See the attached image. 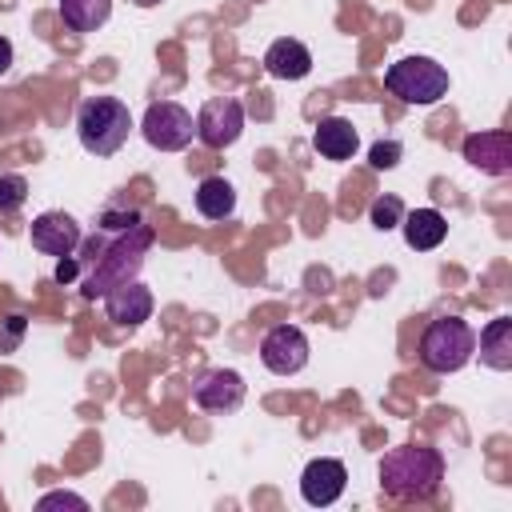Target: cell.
I'll return each instance as SVG.
<instances>
[{"mask_svg": "<svg viewBox=\"0 0 512 512\" xmlns=\"http://www.w3.org/2000/svg\"><path fill=\"white\" fill-rule=\"evenodd\" d=\"M136 8H152V4H160V0H132Z\"/></svg>", "mask_w": 512, "mask_h": 512, "instance_id": "26", "label": "cell"}, {"mask_svg": "<svg viewBox=\"0 0 512 512\" xmlns=\"http://www.w3.org/2000/svg\"><path fill=\"white\" fill-rule=\"evenodd\" d=\"M192 204L204 220H228L236 212V188L224 176H204L192 192Z\"/></svg>", "mask_w": 512, "mask_h": 512, "instance_id": "17", "label": "cell"}, {"mask_svg": "<svg viewBox=\"0 0 512 512\" xmlns=\"http://www.w3.org/2000/svg\"><path fill=\"white\" fill-rule=\"evenodd\" d=\"M368 220L380 228V232H388V228H400V220H404V204H400V196H376L372 204H368Z\"/></svg>", "mask_w": 512, "mask_h": 512, "instance_id": "20", "label": "cell"}, {"mask_svg": "<svg viewBox=\"0 0 512 512\" xmlns=\"http://www.w3.org/2000/svg\"><path fill=\"white\" fill-rule=\"evenodd\" d=\"M480 364L508 372L512 368V316H496L480 332Z\"/></svg>", "mask_w": 512, "mask_h": 512, "instance_id": "18", "label": "cell"}, {"mask_svg": "<svg viewBox=\"0 0 512 512\" xmlns=\"http://www.w3.org/2000/svg\"><path fill=\"white\" fill-rule=\"evenodd\" d=\"M76 272H80L76 268V256H60V264H56L52 276H56V284H76Z\"/></svg>", "mask_w": 512, "mask_h": 512, "instance_id": "24", "label": "cell"}, {"mask_svg": "<svg viewBox=\"0 0 512 512\" xmlns=\"http://www.w3.org/2000/svg\"><path fill=\"white\" fill-rule=\"evenodd\" d=\"M384 88H388L396 100H404V104L428 108V104H436L440 96H448V68L436 64L432 56H404V60L388 64Z\"/></svg>", "mask_w": 512, "mask_h": 512, "instance_id": "5", "label": "cell"}, {"mask_svg": "<svg viewBox=\"0 0 512 512\" xmlns=\"http://www.w3.org/2000/svg\"><path fill=\"white\" fill-rule=\"evenodd\" d=\"M464 160L488 176H508L512 172V136L504 128L492 132H472L464 140Z\"/></svg>", "mask_w": 512, "mask_h": 512, "instance_id": "12", "label": "cell"}, {"mask_svg": "<svg viewBox=\"0 0 512 512\" xmlns=\"http://www.w3.org/2000/svg\"><path fill=\"white\" fill-rule=\"evenodd\" d=\"M28 240L44 256H72L80 248V224L68 212H40L28 224Z\"/></svg>", "mask_w": 512, "mask_h": 512, "instance_id": "11", "label": "cell"}, {"mask_svg": "<svg viewBox=\"0 0 512 512\" xmlns=\"http://www.w3.org/2000/svg\"><path fill=\"white\" fill-rule=\"evenodd\" d=\"M12 56H16V52H12V40H8V36H0V76L12 68Z\"/></svg>", "mask_w": 512, "mask_h": 512, "instance_id": "25", "label": "cell"}, {"mask_svg": "<svg viewBox=\"0 0 512 512\" xmlns=\"http://www.w3.org/2000/svg\"><path fill=\"white\" fill-rule=\"evenodd\" d=\"M444 480V456L424 444H400L380 456V488L392 500H428Z\"/></svg>", "mask_w": 512, "mask_h": 512, "instance_id": "2", "label": "cell"}, {"mask_svg": "<svg viewBox=\"0 0 512 512\" xmlns=\"http://www.w3.org/2000/svg\"><path fill=\"white\" fill-rule=\"evenodd\" d=\"M64 28L72 32H96L112 16V0H56Z\"/></svg>", "mask_w": 512, "mask_h": 512, "instance_id": "19", "label": "cell"}, {"mask_svg": "<svg viewBox=\"0 0 512 512\" xmlns=\"http://www.w3.org/2000/svg\"><path fill=\"white\" fill-rule=\"evenodd\" d=\"M344 488H348V468H344V460H336V456H316V460H308L304 472H300V496H304V504H312V508L336 504V500L344 496Z\"/></svg>", "mask_w": 512, "mask_h": 512, "instance_id": "9", "label": "cell"}, {"mask_svg": "<svg viewBox=\"0 0 512 512\" xmlns=\"http://www.w3.org/2000/svg\"><path fill=\"white\" fill-rule=\"evenodd\" d=\"M400 228H404V244L416 248V252H432L448 236V220L436 208H412V212H404Z\"/></svg>", "mask_w": 512, "mask_h": 512, "instance_id": "15", "label": "cell"}, {"mask_svg": "<svg viewBox=\"0 0 512 512\" xmlns=\"http://www.w3.org/2000/svg\"><path fill=\"white\" fill-rule=\"evenodd\" d=\"M244 392H248V384H244V376L232 372V368H208V372H200L196 384H192V400H196L204 412H236V408L244 404Z\"/></svg>", "mask_w": 512, "mask_h": 512, "instance_id": "10", "label": "cell"}, {"mask_svg": "<svg viewBox=\"0 0 512 512\" xmlns=\"http://www.w3.org/2000/svg\"><path fill=\"white\" fill-rule=\"evenodd\" d=\"M400 140H376L372 148H368V164L376 168V172H388V168H396L400 164Z\"/></svg>", "mask_w": 512, "mask_h": 512, "instance_id": "22", "label": "cell"}, {"mask_svg": "<svg viewBox=\"0 0 512 512\" xmlns=\"http://www.w3.org/2000/svg\"><path fill=\"white\" fill-rule=\"evenodd\" d=\"M132 132V112L124 100L116 96H88L76 108V136L84 144V152L92 156H112L128 144Z\"/></svg>", "mask_w": 512, "mask_h": 512, "instance_id": "3", "label": "cell"}, {"mask_svg": "<svg viewBox=\"0 0 512 512\" xmlns=\"http://www.w3.org/2000/svg\"><path fill=\"white\" fill-rule=\"evenodd\" d=\"M24 200H28V180L24 176H0V216L20 212Z\"/></svg>", "mask_w": 512, "mask_h": 512, "instance_id": "21", "label": "cell"}, {"mask_svg": "<svg viewBox=\"0 0 512 512\" xmlns=\"http://www.w3.org/2000/svg\"><path fill=\"white\" fill-rule=\"evenodd\" d=\"M244 132V104L236 96H212L196 112V136L208 148H228Z\"/></svg>", "mask_w": 512, "mask_h": 512, "instance_id": "7", "label": "cell"}, {"mask_svg": "<svg viewBox=\"0 0 512 512\" xmlns=\"http://www.w3.org/2000/svg\"><path fill=\"white\" fill-rule=\"evenodd\" d=\"M140 132H144V140H148L152 148H160V152H180V148L192 144L196 120H192V112H188L184 104H176V100H156V104H148V112H144V120H140Z\"/></svg>", "mask_w": 512, "mask_h": 512, "instance_id": "6", "label": "cell"}, {"mask_svg": "<svg viewBox=\"0 0 512 512\" xmlns=\"http://www.w3.org/2000/svg\"><path fill=\"white\" fill-rule=\"evenodd\" d=\"M356 144H360V136H356L352 120H344V116H324L312 132V148L324 160H348L356 152Z\"/></svg>", "mask_w": 512, "mask_h": 512, "instance_id": "16", "label": "cell"}, {"mask_svg": "<svg viewBox=\"0 0 512 512\" xmlns=\"http://www.w3.org/2000/svg\"><path fill=\"white\" fill-rule=\"evenodd\" d=\"M52 508H72V512H88V500L76 492H48L36 500V512H52Z\"/></svg>", "mask_w": 512, "mask_h": 512, "instance_id": "23", "label": "cell"}, {"mask_svg": "<svg viewBox=\"0 0 512 512\" xmlns=\"http://www.w3.org/2000/svg\"><path fill=\"white\" fill-rule=\"evenodd\" d=\"M308 352H312L308 348V336L296 324H276L260 340V364L272 376H296L308 364Z\"/></svg>", "mask_w": 512, "mask_h": 512, "instance_id": "8", "label": "cell"}, {"mask_svg": "<svg viewBox=\"0 0 512 512\" xmlns=\"http://www.w3.org/2000/svg\"><path fill=\"white\" fill-rule=\"evenodd\" d=\"M264 68H268V76H276V80H304V76L312 72V52H308L300 40L280 36V40L268 44Z\"/></svg>", "mask_w": 512, "mask_h": 512, "instance_id": "14", "label": "cell"}, {"mask_svg": "<svg viewBox=\"0 0 512 512\" xmlns=\"http://www.w3.org/2000/svg\"><path fill=\"white\" fill-rule=\"evenodd\" d=\"M476 356V332L460 316H436L420 336V364L436 376L460 372Z\"/></svg>", "mask_w": 512, "mask_h": 512, "instance_id": "4", "label": "cell"}, {"mask_svg": "<svg viewBox=\"0 0 512 512\" xmlns=\"http://www.w3.org/2000/svg\"><path fill=\"white\" fill-rule=\"evenodd\" d=\"M152 248V228L144 224L140 212H104L92 236H80V256H76V284L84 300L108 296L116 284L136 280L144 256Z\"/></svg>", "mask_w": 512, "mask_h": 512, "instance_id": "1", "label": "cell"}, {"mask_svg": "<svg viewBox=\"0 0 512 512\" xmlns=\"http://www.w3.org/2000/svg\"><path fill=\"white\" fill-rule=\"evenodd\" d=\"M104 312L112 324H124V328H136L152 316V292L140 284V280H124L116 284L108 296H104Z\"/></svg>", "mask_w": 512, "mask_h": 512, "instance_id": "13", "label": "cell"}]
</instances>
